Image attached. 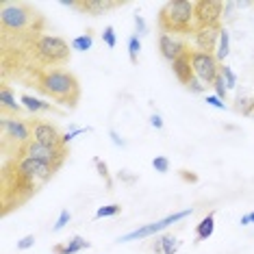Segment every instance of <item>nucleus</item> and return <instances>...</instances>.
<instances>
[{"label": "nucleus", "instance_id": "obj_20", "mask_svg": "<svg viewBox=\"0 0 254 254\" xmlns=\"http://www.w3.org/2000/svg\"><path fill=\"white\" fill-rule=\"evenodd\" d=\"M230 55V33L226 28H222V33H219V39H217V48H215V57L222 63L226 57Z\"/></svg>", "mask_w": 254, "mask_h": 254}, {"label": "nucleus", "instance_id": "obj_9", "mask_svg": "<svg viewBox=\"0 0 254 254\" xmlns=\"http://www.w3.org/2000/svg\"><path fill=\"white\" fill-rule=\"evenodd\" d=\"M20 152L24 154V157L42 161V163L55 167V170H59V167L63 165V161H65V157H67V148L65 146H46V143H39V141L26 143Z\"/></svg>", "mask_w": 254, "mask_h": 254}, {"label": "nucleus", "instance_id": "obj_14", "mask_svg": "<svg viewBox=\"0 0 254 254\" xmlns=\"http://www.w3.org/2000/svg\"><path fill=\"white\" fill-rule=\"evenodd\" d=\"M124 2H109V0H76V11L80 13H87L91 18H96V15H102L105 11H111L115 7H122Z\"/></svg>", "mask_w": 254, "mask_h": 254}, {"label": "nucleus", "instance_id": "obj_38", "mask_svg": "<svg viewBox=\"0 0 254 254\" xmlns=\"http://www.w3.org/2000/svg\"><path fill=\"white\" fill-rule=\"evenodd\" d=\"M150 124H152L157 130H161V128H163V118H161L159 113H152V115H150Z\"/></svg>", "mask_w": 254, "mask_h": 254}, {"label": "nucleus", "instance_id": "obj_15", "mask_svg": "<svg viewBox=\"0 0 254 254\" xmlns=\"http://www.w3.org/2000/svg\"><path fill=\"white\" fill-rule=\"evenodd\" d=\"M172 72H174V76L181 80V83L187 87L189 83L195 78V74H193V67H191V61H189V53L181 57V59H176L174 63H172Z\"/></svg>", "mask_w": 254, "mask_h": 254}, {"label": "nucleus", "instance_id": "obj_5", "mask_svg": "<svg viewBox=\"0 0 254 254\" xmlns=\"http://www.w3.org/2000/svg\"><path fill=\"white\" fill-rule=\"evenodd\" d=\"M55 167L42 163V161H35L31 157H24V154L20 152V157L13 161V174L20 178L24 185L33 189V191H37L39 185L48 183L50 178L55 176Z\"/></svg>", "mask_w": 254, "mask_h": 254}, {"label": "nucleus", "instance_id": "obj_34", "mask_svg": "<svg viewBox=\"0 0 254 254\" xmlns=\"http://www.w3.org/2000/svg\"><path fill=\"white\" fill-rule=\"evenodd\" d=\"M204 102H206L209 107H213V109H219V111H224V109H226V102L219 100V98H217L215 94H209V96L204 98Z\"/></svg>", "mask_w": 254, "mask_h": 254}, {"label": "nucleus", "instance_id": "obj_8", "mask_svg": "<svg viewBox=\"0 0 254 254\" xmlns=\"http://www.w3.org/2000/svg\"><path fill=\"white\" fill-rule=\"evenodd\" d=\"M189 215H193V209L189 206V209H183V211H176V213H172V215H167L163 219H157V222H152V224H143V226L139 228H135V230H130V233H126L120 237V244H128V241H137V239H146V237H157L161 230H165L167 226H172V224H176V222H183L185 217H189Z\"/></svg>", "mask_w": 254, "mask_h": 254}, {"label": "nucleus", "instance_id": "obj_39", "mask_svg": "<svg viewBox=\"0 0 254 254\" xmlns=\"http://www.w3.org/2000/svg\"><path fill=\"white\" fill-rule=\"evenodd\" d=\"M118 178H120V181H124V183H128V185L137 181V176L128 174V170H122V172H120V174H118Z\"/></svg>", "mask_w": 254, "mask_h": 254}, {"label": "nucleus", "instance_id": "obj_28", "mask_svg": "<svg viewBox=\"0 0 254 254\" xmlns=\"http://www.w3.org/2000/svg\"><path fill=\"white\" fill-rule=\"evenodd\" d=\"M152 170L159 172V174H167V172H170V159L163 157V154H161V157H154L152 159Z\"/></svg>", "mask_w": 254, "mask_h": 254}, {"label": "nucleus", "instance_id": "obj_4", "mask_svg": "<svg viewBox=\"0 0 254 254\" xmlns=\"http://www.w3.org/2000/svg\"><path fill=\"white\" fill-rule=\"evenodd\" d=\"M70 48L63 37L57 35H37L33 37V53H35L37 61L46 67H59L63 63L70 61Z\"/></svg>", "mask_w": 254, "mask_h": 254}, {"label": "nucleus", "instance_id": "obj_12", "mask_svg": "<svg viewBox=\"0 0 254 254\" xmlns=\"http://www.w3.org/2000/svg\"><path fill=\"white\" fill-rule=\"evenodd\" d=\"M159 53L163 55V59H167L170 63H174L176 59H181L189 53V46L181 42L176 35H165V33H161L159 35Z\"/></svg>", "mask_w": 254, "mask_h": 254}, {"label": "nucleus", "instance_id": "obj_25", "mask_svg": "<svg viewBox=\"0 0 254 254\" xmlns=\"http://www.w3.org/2000/svg\"><path fill=\"white\" fill-rule=\"evenodd\" d=\"M94 165H96V170H98V174H100L102 178H105V187L107 189H111L113 187V178H111V174H109V167H107V163L102 159H94Z\"/></svg>", "mask_w": 254, "mask_h": 254}, {"label": "nucleus", "instance_id": "obj_24", "mask_svg": "<svg viewBox=\"0 0 254 254\" xmlns=\"http://www.w3.org/2000/svg\"><path fill=\"white\" fill-rule=\"evenodd\" d=\"M235 111H239L241 115H250L254 113V96L250 98H237V105H235Z\"/></svg>", "mask_w": 254, "mask_h": 254}, {"label": "nucleus", "instance_id": "obj_33", "mask_svg": "<svg viewBox=\"0 0 254 254\" xmlns=\"http://www.w3.org/2000/svg\"><path fill=\"white\" fill-rule=\"evenodd\" d=\"M135 33H137V37L148 35V24H146V20H143L139 13H135Z\"/></svg>", "mask_w": 254, "mask_h": 254}, {"label": "nucleus", "instance_id": "obj_1", "mask_svg": "<svg viewBox=\"0 0 254 254\" xmlns=\"http://www.w3.org/2000/svg\"><path fill=\"white\" fill-rule=\"evenodd\" d=\"M35 85L42 94L67 109H74L80 100V83L70 70L42 67L35 72Z\"/></svg>", "mask_w": 254, "mask_h": 254}, {"label": "nucleus", "instance_id": "obj_40", "mask_svg": "<svg viewBox=\"0 0 254 254\" xmlns=\"http://www.w3.org/2000/svg\"><path fill=\"white\" fill-rule=\"evenodd\" d=\"M239 224H241V226H250V224H254V211L252 213H246V215H241Z\"/></svg>", "mask_w": 254, "mask_h": 254}, {"label": "nucleus", "instance_id": "obj_36", "mask_svg": "<svg viewBox=\"0 0 254 254\" xmlns=\"http://www.w3.org/2000/svg\"><path fill=\"white\" fill-rule=\"evenodd\" d=\"M187 89H189V91H191V94H204V91H206V87H204V85H202V83H200V80H198V78H193V80H191V83H189V85H187Z\"/></svg>", "mask_w": 254, "mask_h": 254}, {"label": "nucleus", "instance_id": "obj_10", "mask_svg": "<svg viewBox=\"0 0 254 254\" xmlns=\"http://www.w3.org/2000/svg\"><path fill=\"white\" fill-rule=\"evenodd\" d=\"M224 2L219 0H198L195 2V28L222 26Z\"/></svg>", "mask_w": 254, "mask_h": 254}, {"label": "nucleus", "instance_id": "obj_18", "mask_svg": "<svg viewBox=\"0 0 254 254\" xmlns=\"http://www.w3.org/2000/svg\"><path fill=\"white\" fill-rule=\"evenodd\" d=\"M0 102H2L0 109H2L4 115H7V111H11L13 115H18L20 109H22L20 102H15V96H13V91H11L9 85H2V91H0Z\"/></svg>", "mask_w": 254, "mask_h": 254}, {"label": "nucleus", "instance_id": "obj_11", "mask_svg": "<svg viewBox=\"0 0 254 254\" xmlns=\"http://www.w3.org/2000/svg\"><path fill=\"white\" fill-rule=\"evenodd\" d=\"M33 141L46 143V146H63V135L53 122L48 120H31Z\"/></svg>", "mask_w": 254, "mask_h": 254}, {"label": "nucleus", "instance_id": "obj_21", "mask_svg": "<svg viewBox=\"0 0 254 254\" xmlns=\"http://www.w3.org/2000/svg\"><path fill=\"white\" fill-rule=\"evenodd\" d=\"M70 46H72V50H78V53H87V50H91V46H94V35H91V31L74 37Z\"/></svg>", "mask_w": 254, "mask_h": 254}, {"label": "nucleus", "instance_id": "obj_6", "mask_svg": "<svg viewBox=\"0 0 254 254\" xmlns=\"http://www.w3.org/2000/svg\"><path fill=\"white\" fill-rule=\"evenodd\" d=\"M189 61H191L193 74L204 87H213V83L219 78L222 72V63L215 55L211 53H202V50H189Z\"/></svg>", "mask_w": 254, "mask_h": 254}, {"label": "nucleus", "instance_id": "obj_26", "mask_svg": "<svg viewBox=\"0 0 254 254\" xmlns=\"http://www.w3.org/2000/svg\"><path fill=\"white\" fill-rule=\"evenodd\" d=\"M219 76L224 78V83H226L228 91L237 89V74L233 72V67H230V65H222V72H219Z\"/></svg>", "mask_w": 254, "mask_h": 254}, {"label": "nucleus", "instance_id": "obj_31", "mask_svg": "<svg viewBox=\"0 0 254 254\" xmlns=\"http://www.w3.org/2000/svg\"><path fill=\"white\" fill-rule=\"evenodd\" d=\"M213 89H215V96L219 98V100L226 102V98H228V87H226V83H224L222 76H219L215 83H213Z\"/></svg>", "mask_w": 254, "mask_h": 254}, {"label": "nucleus", "instance_id": "obj_35", "mask_svg": "<svg viewBox=\"0 0 254 254\" xmlns=\"http://www.w3.org/2000/svg\"><path fill=\"white\" fill-rule=\"evenodd\" d=\"M33 246H35V235L22 237L18 244H15V248H18V250H28V248H33Z\"/></svg>", "mask_w": 254, "mask_h": 254}, {"label": "nucleus", "instance_id": "obj_7", "mask_svg": "<svg viewBox=\"0 0 254 254\" xmlns=\"http://www.w3.org/2000/svg\"><path fill=\"white\" fill-rule=\"evenodd\" d=\"M0 130H2L4 146L11 141V143H15V148L22 150L26 143L33 141L31 120H24V118H20V115H13V118L2 115V120H0Z\"/></svg>", "mask_w": 254, "mask_h": 254}, {"label": "nucleus", "instance_id": "obj_30", "mask_svg": "<svg viewBox=\"0 0 254 254\" xmlns=\"http://www.w3.org/2000/svg\"><path fill=\"white\" fill-rule=\"evenodd\" d=\"M102 42H105L109 48H115L118 37H115V28L113 26H105V28H102Z\"/></svg>", "mask_w": 254, "mask_h": 254}, {"label": "nucleus", "instance_id": "obj_3", "mask_svg": "<svg viewBox=\"0 0 254 254\" xmlns=\"http://www.w3.org/2000/svg\"><path fill=\"white\" fill-rule=\"evenodd\" d=\"M39 20L37 11L26 2H2L0 4V28L2 35H22V33H35V22Z\"/></svg>", "mask_w": 254, "mask_h": 254}, {"label": "nucleus", "instance_id": "obj_16", "mask_svg": "<svg viewBox=\"0 0 254 254\" xmlns=\"http://www.w3.org/2000/svg\"><path fill=\"white\" fill-rule=\"evenodd\" d=\"M89 248V241L85 239V237H72L67 244H63V246H55L53 248V252L55 254H78V252H83V250H87Z\"/></svg>", "mask_w": 254, "mask_h": 254}, {"label": "nucleus", "instance_id": "obj_2", "mask_svg": "<svg viewBox=\"0 0 254 254\" xmlns=\"http://www.w3.org/2000/svg\"><path fill=\"white\" fill-rule=\"evenodd\" d=\"M159 28L165 35H189L195 33V2L170 0L159 11Z\"/></svg>", "mask_w": 254, "mask_h": 254}, {"label": "nucleus", "instance_id": "obj_29", "mask_svg": "<svg viewBox=\"0 0 254 254\" xmlns=\"http://www.w3.org/2000/svg\"><path fill=\"white\" fill-rule=\"evenodd\" d=\"M72 219V215H70V211L67 209H63L61 213H59V217H57V222H55V226H53V233H59V230H63L67 226V222Z\"/></svg>", "mask_w": 254, "mask_h": 254}, {"label": "nucleus", "instance_id": "obj_23", "mask_svg": "<svg viewBox=\"0 0 254 254\" xmlns=\"http://www.w3.org/2000/svg\"><path fill=\"white\" fill-rule=\"evenodd\" d=\"M139 50H141V37L130 35L128 37V59H130L132 65L137 63V59H139Z\"/></svg>", "mask_w": 254, "mask_h": 254}, {"label": "nucleus", "instance_id": "obj_32", "mask_svg": "<svg viewBox=\"0 0 254 254\" xmlns=\"http://www.w3.org/2000/svg\"><path fill=\"white\" fill-rule=\"evenodd\" d=\"M85 132H91V128H72V130H67L65 135H63V146L67 148V143H70L72 139H76L78 135H85Z\"/></svg>", "mask_w": 254, "mask_h": 254}, {"label": "nucleus", "instance_id": "obj_22", "mask_svg": "<svg viewBox=\"0 0 254 254\" xmlns=\"http://www.w3.org/2000/svg\"><path fill=\"white\" fill-rule=\"evenodd\" d=\"M161 244H163V254H176L181 248V239L172 235H161Z\"/></svg>", "mask_w": 254, "mask_h": 254}, {"label": "nucleus", "instance_id": "obj_13", "mask_svg": "<svg viewBox=\"0 0 254 254\" xmlns=\"http://www.w3.org/2000/svg\"><path fill=\"white\" fill-rule=\"evenodd\" d=\"M219 33H222V26H204V28H195V33H193V42H195V46H198L195 50H202V53H211V55H215Z\"/></svg>", "mask_w": 254, "mask_h": 254}, {"label": "nucleus", "instance_id": "obj_37", "mask_svg": "<svg viewBox=\"0 0 254 254\" xmlns=\"http://www.w3.org/2000/svg\"><path fill=\"white\" fill-rule=\"evenodd\" d=\"M109 137H111L113 146H120V148H124V146H126V141H124L122 137L118 135V130H113V128H111V130H109Z\"/></svg>", "mask_w": 254, "mask_h": 254}, {"label": "nucleus", "instance_id": "obj_27", "mask_svg": "<svg viewBox=\"0 0 254 254\" xmlns=\"http://www.w3.org/2000/svg\"><path fill=\"white\" fill-rule=\"evenodd\" d=\"M122 211V206L120 204H107V206H100V209L96 211V219H102V217H113V215H118V213Z\"/></svg>", "mask_w": 254, "mask_h": 254}, {"label": "nucleus", "instance_id": "obj_17", "mask_svg": "<svg viewBox=\"0 0 254 254\" xmlns=\"http://www.w3.org/2000/svg\"><path fill=\"white\" fill-rule=\"evenodd\" d=\"M20 105L26 109V111L31 113H42V111H55V107L50 105V102H44L39 100V98L31 96V94H22L20 96Z\"/></svg>", "mask_w": 254, "mask_h": 254}, {"label": "nucleus", "instance_id": "obj_19", "mask_svg": "<svg viewBox=\"0 0 254 254\" xmlns=\"http://www.w3.org/2000/svg\"><path fill=\"white\" fill-rule=\"evenodd\" d=\"M213 230H215V213H206L195 226V237H198V241H206L213 235Z\"/></svg>", "mask_w": 254, "mask_h": 254}]
</instances>
